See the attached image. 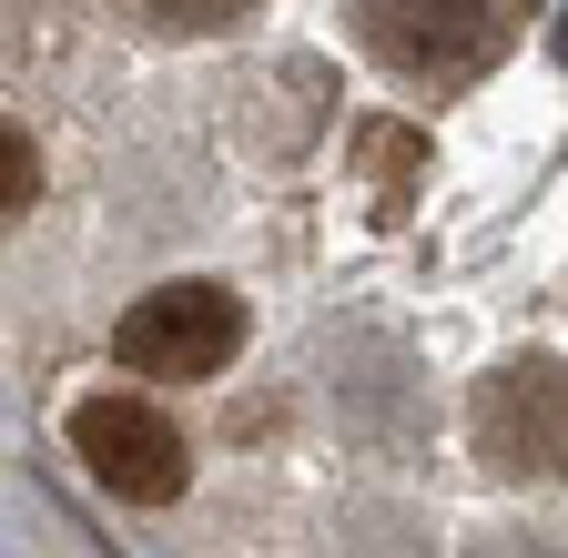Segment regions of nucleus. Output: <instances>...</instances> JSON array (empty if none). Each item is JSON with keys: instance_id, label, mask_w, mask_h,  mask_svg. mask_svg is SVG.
Masks as SVG:
<instances>
[{"instance_id": "3", "label": "nucleus", "mask_w": 568, "mask_h": 558, "mask_svg": "<svg viewBox=\"0 0 568 558\" xmlns=\"http://www.w3.org/2000/svg\"><path fill=\"white\" fill-rule=\"evenodd\" d=\"M244 345V305L224 285H153L132 295L112 325V356L122 376H153V386H193V376H224Z\"/></svg>"}, {"instance_id": "1", "label": "nucleus", "mask_w": 568, "mask_h": 558, "mask_svg": "<svg viewBox=\"0 0 568 558\" xmlns=\"http://www.w3.org/2000/svg\"><path fill=\"white\" fill-rule=\"evenodd\" d=\"M467 447L508 487L568 477V366L558 356H497L467 386Z\"/></svg>"}, {"instance_id": "7", "label": "nucleus", "mask_w": 568, "mask_h": 558, "mask_svg": "<svg viewBox=\"0 0 568 558\" xmlns=\"http://www.w3.org/2000/svg\"><path fill=\"white\" fill-rule=\"evenodd\" d=\"M31 183H41V173H31V143H21V132H11V214H21V203H31Z\"/></svg>"}, {"instance_id": "2", "label": "nucleus", "mask_w": 568, "mask_h": 558, "mask_svg": "<svg viewBox=\"0 0 568 558\" xmlns=\"http://www.w3.org/2000/svg\"><path fill=\"white\" fill-rule=\"evenodd\" d=\"M355 51L406 92H467L497 51V0H355Z\"/></svg>"}, {"instance_id": "4", "label": "nucleus", "mask_w": 568, "mask_h": 558, "mask_svg": "<svg viewBox=\"0 0 568 558\" xmlns=\"http://www.w3.org/2000/svg\"><path fill=\"white\" fill-rule=\"evenodd\" d=\"M71 457H82L112 498H132V508H173L183 477H193L183 427L163 406H142V396H82L71 406Z\"/></svg>"}, {"instance_id": "8", "label": "nucleus", "mask_w": 568, "mask_h": 558, "mask_svg": "<svg viewBox=\"0 0 568 558\" xmlns=\"http://www.w3.org/2000/svg\"><path fill=\"white\" fill-rule=\"evenodd\" d=\"M558 61H568V21H558Z\"/></svg>"}, {"instance_id": "6", "label": "nucleus", "mask_w": 568, "mask_h": 558, "mask_svg": "<svg viewBox=\"0 0 568 558\" xmlns=\"http://www.w3.org/2000/svg\"><path fill=\"white\" fill-rule=\"evenodd\" d=\"M487 558H568V538H528V528H518V538H497Z\"/></svg>"}, {"instance_id": "5", "label": "nucleus", "mask_w": 568, "mask_h": 558, "mask_svg": "<svg viewBox=\"0 0 568 558\" xmlns=\"http://www.w3.org/2000/svg\"><path fill=\"white\" fill-rule=\"evenodd\" d=\"M142 21H163V31H234V21H254L264 0H132Z\"/></svg>"}]
</instances>
